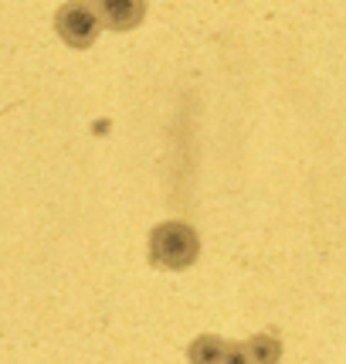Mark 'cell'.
<instances>
[{
  "label": "cell",
  "mask_w": 346,
  "mask_h": 364,
  "mask_svg": "<svg viewBox=\"0 0 346 364\" xmlns=\"http://www.w3.org/2000/svg\"><path fill=\"white\" fill-rule=\"evenodd\" d=\"M55 28H58L65 45L89 48L95 38H99V28H102L99 7H95V4H85V0L65 4V7H58V14H55Z\"/></svg>",
  "instance_id": "cell-2"
},
{
  "label": "cell",
  "mask_w": 346,
  "mask_h": 364,
  "mask_svg": "<svg viewBox=\"0 0 346 364\" xmlns=\"http://www.w3.org/2000/svg\"><path fill=\"white\" fill-rule=\"evenodd\" d=\"M245 344H248V350H252L255 364H279L282 361V341H279L272 331L255 333V337H248Z\"/></svg>",
  "instance_id": "cell-5"
},
{
  "label": "cell",
  "mask_w": 346,
  "mask_h": 364,
  "mask_svg": "<svg viewBox=\"0 0 346 364\" xmlns=\"http://www.w3.org/2000/svg\"><path fill=\"white\" fill-rule=\"evenodd\" d=\"M201 255V238L187 222H160L150 232V262L163 269H187Z\"/></svg>",
  "instance_id": "cell-1"
},
{
  "label": "cell",
  "mask_w": 346,
  "mask_h": 364,
  "mask_svg": "<svg viewBox=\"0 0 346 364\" xmlns=\"http://www.w3.org/2000/svg\"><path fill=\"white\" fill-rule=\"evenodd\" d=\"M224 364H255L248 344H245V341H241V344H235V341H231V348H228V358H224Z\"/></svg>",
  "instance_id": "cell-6"
},
{
  "label": "cell",
  "mask_w": 346,
  "mask_h": 364,
  "mask_svg": "<svg viewBox=\"0 0 346 364\" xmlns=\"http://www.w3.org/2000/svg\"><path fill=\"white\" fill-rule=\"evenodd\" d=\"M228 348H231V341H224L218 333H201L187 348V361L190 364H224Z\"/></svg>",
  "instance_id": "cell-4"
},
{
  "label": "cell",
  "mask_w": 346,
  "mask_h": 364,
  "mask_svg": "<svg viewBox=\"0 0 346 364\" xmlns=\"http://www.w3.org/2000/svg\"><path fill=\"white\" fill-rule=\"evenodd\" d=\"M99 7V21L112 28V31H129V28H136L146 14V7H143L140 0H102V4H95Z\"/></svg>",
  "instance_id": "cell-3"
}]
</instances>
